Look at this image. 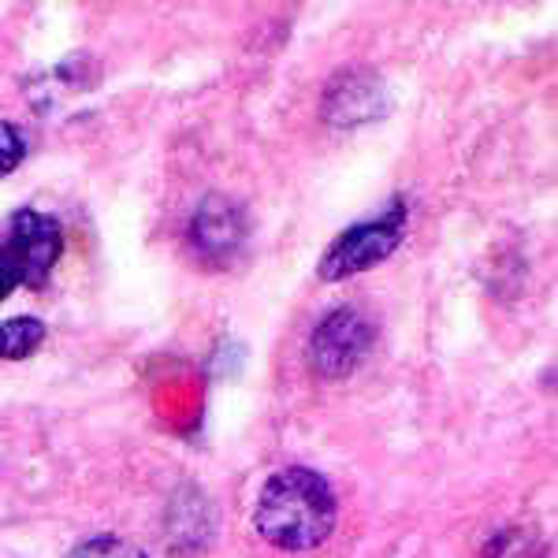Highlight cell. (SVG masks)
Masks as SVG:
<instances>
[{
  "label": "cell",
  "instance_id": "obj_10",
  "mask_svg": "<svg viewBox=\"0 0 558 558\" xmlns=\"http://www.w3.org/2000/svg\"><path fill=\"white\" fill-rule=\"evenodd\" d=\"M20 287V279H15V272H12V265H8V257L0 254V302L8 299V294Z\"/></svg>",
  "mask_w": 558,
  "mask_h": 558
},
{
  "label": "cell",
  "instance_id": "obj_2",
  "mask_svg": "<svg viewBox=\"0 0 558 558\" xmlns=\"http://www.w3.org/2000/svg\"><path fill=\"white\" fill-rule=\"evenodd\" d=\"M407 220H410L407 202H402V197H395V202L387 205L380 216L347 228L343 235L324 250L317 276L324 279V283H339V279H350L357 272L376 268L380 260H387L395 250H399L402 235H407Z\"/></svg>",
  "mask_w": 558,
  "mask_h": 558
},
{
  "label": "cell",
  "instance_id": "obj_1",
  "mask_svg": "<svg viewBox=\"0 0 558 558\" xmlns=\"http://www.w3.org/2000/svg\"><path fill=\"white\" fill-rule=\"evenodd\" d=\"M339 502L317 470L291 465L268 476L254 507V529L279 551H313L336 533Z\"/></svg>",
  "mask_w": 558,
  "mask_h": 558
},
{
  "label": "cell",
  "instance_id": "obj_7",
  "mask_svg": "<svg viewBox=\"0 0 558 558\" xmlns=\"http://www.w3.org/2000/svg\"><path fill=\"white\" fill-rule=\"evenodd\" d=\"M45 343V324L38 317H12L0 324V362H23Z\"/></svg>",
  "mask_w": 558,
  "mask_h": 558
},
{
  "label": "cell",
  "instance_id": "obj_3",
  "mask_svg": "<svg viewBox=\"0 0 558 558\" xmlns=\"http://www.w3.org/2000/svg\"><path fill=\"white\" fill-rule=\"evenodd\" d=\"M376 339L373 320L357 305H339L324 317L310 336V368L320 380H347L357 365L368 357Z\"/></svg>",
  "mask_w": 558,
  "mask_h": 558
},
{
  "label": "cell",
  "instance_id": "obj_6",
  "mask_svg": "<svg viewBox=\"0 0 558 558\" xmlns=\"http://www.w3.org/2000/svg\"><path fill=\"white\" fill-rule=\"evenodd\" d=\"M387 112V86L368 68H343L328 78L320 97V116L331 128H362Z\"/></svg>",
  "mask_w": 558,
  "mask_h": 558
},
{
  "label": "cell",
  "instance_id": "obj_4",
  "mask_svg": "<svg viewBox=\"0 0 558 558\" xmlns=\"http://www.w3.org/2000/svg\"><path fill=\"white\" fill-rule=\"evenodd\" d=\"M0 254L8 257L20 287H45L64 254V228L52 216L38 209H20L8 223V239L0 242Z\"/></svg>",
  "mask_w": 558,
  "mask_h": 558
},
{
  "label": "cell",
  "instance_id": "obj_8",
  "mask_svg": "<svg viewBox=\"0 0 558 558\" xmlns=\"http://www.w3.org/2000/svg\"><path fill=\"white\" fill-rule=\"evenodd\" d=\"M68 558H149L142 547H134L131 539H120V536H89L83 539L78 547H71Z\"/></svg>",
  "mask_w": 558,
  "mask_h": 558
},
{
  "label": "cell",
  "instance_id": "obj_5",
  "mask_svg": "<svg viewBox=\"0 0 558 558\" xmlns=\"http://www.w3.org/2000/svg\"><path fill=\"white\" fill-rule=\"evenodd\" d=\"M191 246L197 260H205L209 268H228L235 265L246 250V239H250V220H246V209L231 197H220V194H209L202 205L194 209L191 216Z\"/></svg>",
  "mask_w": 558,
  "mask_h": 558
},
{
  "label": "cell",
  "instance_id": "obj_9",
  "mask_svg": "<svg viewBox=\"0 0 558 558\" xmlns=\"http://www.w3.org/2000/svg\"><path fill=\"white\" fill-rule=\"evenodd\" d=\"M23 157H26V138L20 134V128L0 120V179L8 172H15V168L23 165Z\"/></svg>",
  "mask_w": 558,
  "mask_h": 558
}]
</instances>
